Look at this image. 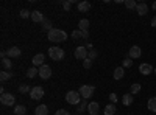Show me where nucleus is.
<instances>
[{
	"label": "nucleus",
	"instance_id": "nucleus-1",
	"mask_svg": "<svg viewBox=\"0 0 156 115\" xmlns=\"http://www.w3.org/2000/svg\"><path fill=\"white\" fill-rule=\"evenodd\" d=\"M48 41H50V42H56V44L64 42V41H67V33L62 31V30L53 28V30L48 31Z\"/></svg>",
	"mask_w": 156,
	"mask_h": 115
},
{
	"label": "nucleus",
	"instance_id": "nucleus-2",
	"mask_svg": "<svg viewBox=\"0 0 156 115\" xmlns=\"http://www.w3.org/2000/svg\"><path fill=\"white\" fill-rule=\"evenodd\" d=\"M81 95H80V92H76V90H70V92H67L66 93V101L69 104H72V106H78L81 103Z\"/></svg>",
	"mask_w": 156,
	"mask_h": 115
},
{
	"label": "nucleus",
	"instance_id": "nucleus-3",
	"mask_svg": "<svg viewBox=\"0 0 156 115\" xmlns=\"http://www.w3.org/2000/svg\"><path fill=\"white\" fill-rule=\"evenodd\" d=\"M78 92H80V95H81L83 100H87V98H90V96L94 95L95 87H94V86H90V84H83L80 89H78Z\"/></svg>",
	"mask_w": 156,
	"mask_h": 115
},
{
	"label": "nucleus",
	"instance_id": "nucleus-4",
	"mask_svg": "<svg viewBox=\"0 0 156 115\" xmlns=\"http://www.w3.org/2000/svg\"><path fill=\"white\" fill-rule=\"evenodd\" d=\"M64 56H66V53H64L62 48H59V47H51V48H48V58H50V59L61 61Z\"/></svg>",
	"mask_w": 156,
	"mask_h": 115
},
{
	"label": "nucleus",
	"instance_id": "nucleus-5",
	"mask_svg": "<svg viewBox=\"0 0 156 115\" xmlns=\"http://www.w3.org/2000/svg\"><path fill=\"white\" fill-rule=\"evenodd\" d=\"M0 103H2L3 106H14L16 98H14L12 93H3V95H0Z\"/></svg>",
	"mask_w": 156,
	"mask_h": 115
},
{
	"label": "nucleus",
	"instance_id": "nucleus-6",
	"mask_svg": "<svg viewBox=\"0 0 156 115\" xmlns=\"http://www.w3.org/2000/svg\"><path fill=\"white\" fill-rule=\"evenodd\" d=\"M30 96H31V100H34V101L42 100V96H44V89H42L41 86H34V87H31Z\"/></svg>",
	"mask_w": 156,
	"mask_h": 115
},
{
	"label": "nucleus",
	"instance_id": "nucleus-7",
	"mask_svg": "<svg viewBox=\"0 0 156 115\" xmlns=\"http://www.w3.org/2000/svg\"><path fill=\"white\" fill-rule=\"evenodd\" d=\"M39 76H41L42 79H48L51 76V69L47 66V64H44V66L39 67Z\"/></svg>",
	"mask_w": 156,
	"mask_h": 115
},
{
	"label": "nucleus",
	"instance_id": "nucleus-8",
	"mask_svg": "<svg viewBox=\"0 0 156 115\" xmlns=\"http://www.w3.org/2000/svg\"><path fill=\"white\" fill-rule=\"evenodd\" d=\"M87 55H89V50L86 48V47H78L76 50H75V58L76 59H87Z\"/></svg>",
	"mask_w": 156,
	"mask_h": 115
},
{
	"label": "nucleus",
	"instance_id": "nucleus-9",
	"mask_svg": "<svg viewBox=\"0 0 156 115\" xmlns=\"http://www.w3.org/2000/svg\"><path fill=\"white\" fill-rule=\"evenodd\" d=\"M140 55H142L140 47H137V45H133L128 52V58H131V59H137V58H140Z\"/></svg>",
	"mask_w": 156,
	"mask_h": 115
},
{
	"label": "nucleus",
	"instance_id": "nucleus-10",
	"mask_svg": "<svg viewBox=\"0 0 156 115\" xmlns=\"http://www.w3.org/2000/svg\"><path fill=\"white\" fill-rule=\"evenodd\" d=\"M153 70H154V69L150 66L148 62H142L140 66H139V72H140V75H145V76H147V75H150Z\"/></svg>",
	"mask_w": 156,
	"mask_h": 115
},
{
	"label": "nucleus",
	"instance_id": "nucleus-11",
	"mask_svg": "<svg viewBox=\"0 0 156 115\" xmlns=\"http://www.w3.org/2000/svg\"><path fill=\"white\" fill-rule=\"evenodd\" d=\"M44 14L41 11H31V20L34 22V23H42L44 22Z\"/></svg>",
	"mask_w": 156,
	"mask_h": 115
},
{
	"label": "nucleus",
	"instance_id": "nucleus-12",
	"mask_svg": "<svg viewBox=\"0 0 156 115\" xmlns=\"http://www.w3.org/2000/svg\"><path fill=\"white\" fill-rule=\"evenodd\" d=\"M98 110H100V106H98L97 101H92V103H89V106H87V112H89V115H98Z\"/></svg>",
	"mask_w": 156,
	"mask_h": 115
},
{
	"label": "nucleus",
	"instance_id": "nucleus-13",
	"mask_svg": "<svg viewBox=\"0 0 156 115\" xmlns=\"http://www.w3.org/2000/svg\"><path fill=\"white\" fill-rule=\"evenodd\" d=\"M6 53H8V58L11 59V58H19L22 52H20V48H19V47H11V48L6 50Z\"/></svg>",
	"mask_w": 156,
	"mask_h": 115
},
{
	"label": "nucleus",
	"instance_id": "nucleus-14",
	"mask_svg": "<svg viewBox=\"0 0 156 115\" xmlns=\"http://www.w3.org/2000/svg\"><path fill=\"white\" fill-rule=\"evenodd\" d=\"M33 67H41V66H44V55L42 53H37V55H34V58H33Z\"/></svg>",
	"mask_w": 156,
	"mask_h": 115
},
{
	"label": "nucleus",
	"instance_id": "nucleus-15",
	"mask_svg": "<svg viewBox=\"0 0 156 115\" xmlns=\"http://www.w3.org/2000/svg\"><path fill=\"white\" fill-rule=\"evenodd\" d=\"M136 12H137L139 16H145L147 12H148V5L144 3V2H142V3H137V6H136Z\"/></svg>",
	"mask_w": 156,
	"mask_h": 115
},
{
	"label": "nucleus",
	"instance_id": "nucleus-16",
	"mask_svg": "<svg viewBox=\"0 0 156 115\" xmlns=\"http://www.w3.org/2000/svg\"><path fill=\"white\" fill-rule=\"evenodd\" d=\"M134 103V96L131 95V93H125L123 96H122V104L123 106H131Z\"/></svg>",
	"mask_w": 156,
	"mask_h": 115
},
{
	"label": "nucleus",
	"instance_id": "nucleus-17",
	"mask_svg": "<svg viewBox=\"0 0 156 115\" xmlns=\"http://www.w3.org/2000/svg\"><path fill=\"white\" fill-rule=\"evenodd\" d=\"M114 79H117V81H119V79H122L123 78V76H125V69L123 67H117L115 70H114Z\"/></svg>",
	"mask_w": 156,
	"mask_h": 115
},
{
	"label": "nucleus",
	"instance_id": "nucleus-18",
	"mask_svg": "<svg viewBox=\"0 0 156 115\" xmlns=\"http://www.w3.org/2000/svg\"><path fill=\"white\" fill-rule=\"evenodd\" d=\"M48 113V107L45 104H39L34 110V115H47Z\"/></svg>",
	"mask_w": 156,
	"mask_h": 115
},
{
	"label": "nucleus",
	"instance_id": "nucleus-19",
	"mask_svg": "<svg viewBox=\"0 0 156 115\" xmlns=\"http://www.w3.org/2000/svg\"><path fill=\"white\" fill-rule=\"evenodd\" d=\"M89 9H90V3L86 2V0H84V2L78 3V11H80V12H86V11H89Z\"/></svg>",
	"mask_w": 156,
	"mask_h": 115
},
{
	"label": "nucleus",
	"instance_id": "nucleus-20",
	"mask_svg": "<svg viewBox=\"0 0 156 115\" xmlns=\"http://www.w3.org/2000/svg\"><path fill=\"white\" fill-rule=\"evenodd\" d=\"M11 67H12V62H11V59L9 58H5V59H2V69L3 70H11Z\"/></svg>",
	"mask_w": 156,
	"mask_h": 115
},
{
	"label": "nucleus",
	"instance_id": "nucleus-21",
	"mask_svg": "<svg viewBox=\"0 0 156 115\" xmlns=\"http://www.w3.org/2000/svg\"><path fill=\"white\" fill-rule=\"evenodd\" d=\"M147 107H148V110H150V112H156V96H153V98H150V100H148Z\"/></svg>",
	"mask_w": 156,
	"mask_h": 115
},
{
	"label": "nucleus",
	"instance_id": "nucleus-22",
	"mask_svg": "<svg viewBox=\"0 0 156 115\" xmlns=\"http://www.w3.org/2000/svg\"><path fill=\"white\" fill-rule=\"evenodd\" d=\"M87 106H89V103L86 100H81V103L76 106V112L78 113H81V112H84V109H87Z\"/></svg>",
	"mask_w": 156,
	"mask_h": 115
},
{
	"label": "nucleus",
	"instance_id": "nucleus-23",
	"mask_svg": "<svg viewBox=\"0 0 156 115\" xmlns=\"http://www.w3.org/2000/svg\"><path fill=\"white\" fill-rule=\"evenodd\" d=\"M36 75H39V69L37 67H30L27 70V76H28V78H34Z\"/></svg>",
	"mask_w": 156,
	"mask_h": 115
},
{
	"label": "nucleus",
	"instance_id": "nucleus-24",
	"mask_svg": "<svg viewBox=\"0 0 156 115\" xmlns=\"http://www.w3.org/2000/svg\"><path fill=\"white\" fill-rule=\"evenodd\" d=\"M14 113H16V115H25V113H27V107L22 106V104H19V106L14 107Z\"/></svg>",
	"mask_w": 156,
	"mask_h": 115
},
{
	"label": "nucleus",
	"instance_id": "nucleus-25",
	"mask_svg": "<svg viewBox=\"0 0 156 115\" xmlns=\"http://www.w3.org/2000/svg\"><path fill=\"white\" fill-rule=\"evenodd\" d=\"M78 25H80V31H87V28H89V20H87V19H81Z\"/></svg>",
	"mask_w": 156,
	"mask_h": 115
},
{
	"label": "nucleus",
	"instance_id": "nucleus-26",
	"mask_svg": "<svg viewBox=\"0 0 156 115\" xmlns=\"http://www.w3.org/2000/svg\"><path fill=\"white\" fill-rule=\"evenodd\" d=\"M115 110H117V109H115V106L111 103V104H108V106L105 107V115H114V113H115Z\"/></svg>",
	"mask_w": 156,
	"mask_h": 115
},
{
	"label": "nucleus",
	"instance_id": "nucleus-27",
	"mask_svg": "<svg viewBox=\"0 0 156 115\" xmlns=\"http://www.w3.org/2000/svg\"><path fill=\"white\" fill-rule=\"evenodd\" d=\"M19 92H20V93H30V92H31V87H30L28 84H20V86H19Z\"/></svg>",
	"mask_w": 156,
	"mask_h": 115
},
{
	"label": "nucleus",
	"instance_id": "nucleus-28",
	"mask_svg": "<svg viewBox=\"0 0 156 115\" xmlns=\"http://www.w3.org/2000/svg\"><path fill=\"white\" fill-rule=\"evenodd\" d=\"M11 72H6V70H2V73H0V79L2 81H8V79H11Z\"/></svg>",
	"mask_w": 156,
	"mask_h": 115
},
{
	"label": "nucleus",
	"instance_id": "nucleus-29",
	"mask_svg": "<svg viewBox=\"0 0 156 115\" xmlns=\"http://www.w3.org/2000/svg\"><path fill=\"white\" fill-rule=\"evenodd\" d=\"M140 92V84H133L131 87H129V93H131V95H136V93H139Z\"/></svg>",
	"mask_w": 156,
	"mask_h": 115
},
{
	"label": "nucleus",
	"instance_id": "nucleus-30",
	"mask_svg": "<svg viewBox=\"0 0 156 115\" xmlns=\"http://www.w3.org/2000/svg\"><path fill=\"white\" fill-rule=\"evenodd\" d=\"M125 6L128 8V9H136V6H137V3L134 2V0H125Z\"/></svg>",
	"mask_w": 156,
	"mask_h": 115
},
{
	"label": "nucleus",
	"instance_id": "nucleus-31",
	"mask_svg": "<svg viewBox=\"0 0 156 115\" xmlns=\"http://www.w3.org/2000/svg\"><path fill=\"white\" fill-rule=\"evenodd\" d=\"M131 66H133V59H131V58H125L123 62H122V67H123V69H129Z\"/></svg>",
	"mask_w": 156,
	"mask_h": 115
},
{
	"label": "nucleus",
	"instance_id": "nucleus-32",
	"mask_svg": "<svg viewBox=\"0 0 156 115\" xmlns=\"http://www.w3.org/2000/svg\"><path fill=\"white\" fill-rule=\"evenodd\" d=\"M42 28H44V30H48V31H50V30H53V28H51V22H50L48 19H44V22H42Z\"/></svg>",
	"mask_w": 156,
	"mask_h": 115
},
{
	"label": "nucleus",
	"instance_id": "nucleus-33",
	"mask_svg": "<svg viewBox=\"0 0 156 115\" xmlns=\"http://www.w3.org/2000/svg\"><path fill=\"white\" fill-rule=\"evenodd\" d=\"M61 5H62V8H64V11H70V6H72V2H70V0H64V2H61Z\"/></svg>",
	"mask_w": 156,
	"mask_h": 115
},
{
	"label": "nucleus",
	"instance_id": "nucleus-34",
	"mask_svg": "<svg viewBox=\"0 0 156 115\" xmlns=\"http://www.w3.org/2000/svg\"><path fill=\"white\" fill-rule=\"evenodd\" d=\"M20 17H22V19H28V17H31V11H28V9H22V11H20Z\"/></svg>",
	"mask_w": 156,
	"mask_h": 115
},
{
	"label": "nucleus",
	"instance_id": "nucleus-35",
	"mask_svg": "<svg viewBox=\"0 0 156 115\" xmlns=\"http://www.w3.org/2000/svg\"><path fill=\"white\" fill-rule=\"evenodd\" d=\"M72 37L73 39H83V31H80V30L72 31Z\"/></svg>",
	"mask_w": 156,
	"mask_h": 115
},
{
	"label": "nucleus",
	"instance_id": "nucleus-36",
	"mask_svg": "<svg viewBox=\"0 0 156 115\" xmlns=\"http://www.w3.org/2000/svg\"><path fill=\"white\" fill-rule=\"evenodd\" d=\"M97 56H98L97 50H89V55H87V58H89V59H92V61H94Z\"/></svg>",
	"mask_w": 156,
	"mask_h": 115
},
{
	"label": "nucleus",
	"instance_id": "nucleus-37",
	"mask_svg": "<svg viewBox=\"0 0 156 115\" xmlns=\"http://www.w3.org/2000/svg\"><path fill=\"white\" fill-rule=\"evenodd\" d=\"M83 66H84V69H90L92 67V59H84V62H83Z\"/></svg>",
	"mask_w": 156,
	"mask_h": 115
},
{
	"label": "nucleus",
	"instance_id": "nucleus-38",
	"mask_svg": "<svg viewBox=\"0 0 156 115\" xmlns=\"http://www.w3.org/2000/svg\"><path fill=\"white\" fill-rule=\"evenodd\" d=\"M55 115H70V113H69L66 109H59V110H56V112H55Z\"/></svg>",
	"mask_w": 156,
	"mask_h": 115
},
{
	"label": "nucleus",
	"instance_id": "nucleus-39",
	"mask_svg": "<svg viewBox=\"0 0 156 115\" xmlns=\"http://www.w3.org/2000/svg\"><path fill=\"white\" fill-rule=\"evenodd\" d=\"M109 100H111V103H112V104L119 101V100H117V95H115V93H111V95H109Z\"/></svg>",
	"mask_w": 156,
	"mask_h": 115
},
{
	"label": "nucleus",
	"instance_id": "nucleus-40",
	"mask_svg": "<svg viewBox=\"0 0 156 115\" xmlns=\"http://www.w3.org/2000/svg\"><path fill=\"white\" fill-rule=\"evenodd\" d=\"M151 27H154V28H156V16L151 19Z\"/></svg>",
	"mask_w": 156,
	"mask_h": 115
},
{
	"label": "nucleus",
	"instance_id": "nucleus-41",
	"mask_svg": "<svg viewBox=\"0 0 156 115\" xmlns=\"http://www.w3.org/2000/svg\"><path fill=\"white\" fill-rule=\"evenodd\" d=\"M83 37H84V39H87V37H89V31H83Z\"/></svg>",
	"mask_w": 156,
	"mask_h": 115
},
{
	"label": "nucleus",
	"instance_id": "nucleus-42",
	"mask_svg": "<svg viewBox=\"0 0 156 115\" xmlns=\"http://www.w3.org/2000/svg\"><path fill=\"white\" fill-rule=\"evenodd\" d=\"M153 9H154V11H156V2H154V3H153Z\"/></svg>",
	"mask_w": 156,
	"mask_h": 115
},
{
	"label": "nucleus",
	"instance_id": "nucleus-43",
	"mask_svg": "<svg viewBox=\"0 0 156 115\" xmlns=\"http://www.w3.org/2000/svg\"><path fill=\"white\" fill-rule=\"evenodd\" d=\"M153 72H154V75H156V67H154V70H153Z\"/></svg>",
	"mask_w": 156,
	"mask_h": 115
}]
</instances>
